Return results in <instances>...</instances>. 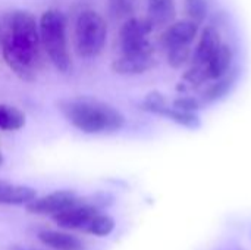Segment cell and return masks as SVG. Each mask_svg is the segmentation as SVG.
<instances>
[{"label":"cell","instance_id":"cell-1","mask_svg":"<svg viewBox=\"0 0 251 250\" xmlns=\"http://www.w3.org/2000/svg\"><path fill=\"white\" fill-rule=\"evenodd\" d=\"M0 50L10 71L24 81H34L41 63L38 19L31 10L7 12L0 24Z\"/></svg>","mask_w":251,"mask_h":250},{"label":"cell","instance_id":"cell-2","mask_svg":"<svg viewBox=\"0 0 251 250\" xmlns=\"http://www.w3.org/2000/svg\"><path fill=\"white\" fill-rule=\"evenodd\" d=\"M56 106L65 121L84 134H113L121 131L126 124L125 115L118 108L96 97H65Z\"/></svg>","mask_w":251,"mask_h":250},{"label":"cell","instance_id":"cell-3","mask_svg":"<svg viewBox=\"0 0 251 250\" xmlns=\"http://www.w3.org/2000/svg\"><path fill=\"white\" fill-rule=\"evenodd\" d=\"M41 49L50 63L60 74H66L72 68V56L69 50L68 18L59 9H47L38 19Z\"/></svg>","mask_w":251,"mask_h":250},{"label":"cell","instance_id":"cell-4","mask_svg":"<svg viewBox=\"0 0 251 250\" xmlns=\"http://www.w3.org/2000/svg\"><path fill=\"white\" fill-rule=\"evenodd\" d=\"M107 43V22L94 9H84L74 22V47L79 57L100 56Z\"/></svg>","mask_w":251,"mask_h":250},{"label":"cell","instance_id":"cell-5","mask_svg":"<svg viewBox=\"0 0 251 250\" xmlns=\"http://www.w3.org/2000/svg\"><path fill=\"white\" fill-rule=\"evenodd\" d=\"M154 25L150 19L129 16L124 21L118 32V47L119 55H134V53H154V49L149 40L153 32Z\"/></svg>","mask_w":251,"mask_h":250},{"label":"cell","instance_id":"cell-6","mask_svg":"<svg viewBox=\"0 0 251 250\" xmlns=\"http://www.w3.org/2000/svg\"><path fill=\"white\" fill-rule=\"evenodd\" d=\"M78 194L72 190H56L41 197H35L26 205V211L34 215H56L75 203H78Z\"/></svg>","mask_w":251,"mask_h":250},{"label":"cell","instance_id":"cell-7","mask_svg":"<svg viewBox=\"0 0 251 250\" xmlns=\"http://www.w3.org/2000/svg\"><path fill=\"white\" fill-rule=\"evenodd\" d=\"M200 34V24L185 18L172 21L163 29L160 35V44L165 50L172 47H182V46H193Z\"/></svg>","mask_w":251,"mask_h":250},{"label":"cell","instance_id":"cell-8","mask_svg":"<svg viewBox=\"0 0 251 250\" xmlns=\"http://www.w3.org/2000/svg\"><path fill=\"white\" fill-rule=\"evenodd\" d=\"M156 66V59L153 53H134V55H119L113 59L110 68L116 75L122 77H137L149 72Z\"/></svg>","mask_w":251,"mask_h":250},{"label":"cell","instance_id":"cell-9","mask_svg":"<svg viewBox=\"0 0 251 250\" xmlns=\"http://www.w3.org/2000/svg\"><path fill=\"white\" fill-rule=\"evenodd\" d=\"M99 214V209L94 205L87 203H75L74 206L53 215V221L63 230H79L84 231L85 225L90 222V220Z\"/></svg>","mask_w":251,"mask_h":250},{"label":"cell","instance_id":"cell-10","mask_svg":"<svg viewBox=\"0 0 251 250\" xmlns=\"http://www.w3.org/2000/svg\"><path fill=\"white\" fill-rule=\"evenodd\" d=\"M221 43L222 38L219 29L215 25H206L197 37V44L193 49V56L190 63L204 66Z\"/></svg>","mask_w":251,"mask_h":250},{"label":"cell","instance_id":"cell-11","mask_svg":"<svg viewBox=\"0 0 251 250\" xmlns=\"http://www.w3.org/2000/svg\"><path fill=\"white\" fill-rule=\"evenodd\" d=\"M234 59H235V53L232 46L229 43L222 41L219 47L215 50V53L210 56L207 63L204 65L207 81H215L229 74L232 71Z\"/></svg>","mask_w":251,"mask_h":250},{"label":"cell","instance_id":"cell-12","mask_svg":"<svg viewBox=\"0 0 251 250\" xmlns=\"http://www.w3.org/2000/svg\"><path fill=\"white\" fill-rule=\"evenodd\" d=\"M35 197H37V192L32 187L0 181V205L26 206Z\"/></svg>","mask_w":251,"mask_h":250},{"label":"cell","instance_id":"cell-13","mask_svg":"<svg viewBox=\"0 0 251 250\" xmlns=\"http://www.w3.org/2000/svg\"><path fill=\"white\" fill-rule=\"evenodd\" d=\"M38 240L53 250H84L82 240L71 233L44 230L38 234Z\"/></svg>","mask_w":251,"mask_h":250},{"label":"cell","instance_id":"cell-14","mask_svg":"<svg viewBox=\"0 0 251 250\" xmlns=\"http://www.w3.org/2000/svg\"><path fill=\"white\" fill-rule=\"evenodd\" d=\"M176 13L175 0H147V18L156 27L169 25Z\"/></svg>","mask_w":251,"mask_h":250},{"label":"cell","instance_id":"cell-15","mask_svg":"<svg viewBox=\"0 0 251 250\" xmlns=\"http://www.w3.org/2000/svg\"><path fill=\"white\" fill-rule=\"evenodd\" d=\"M237 81V72L231 71L229 74H226L225 77L212 81L210 85H207L203 91H201V102L203 105H213L219 100H222L225 96H228V93L231 91V88L234 87Z\"/></svg>","mask_w":251,"mask_h":250},{"label":"cell","instance_id":"cell-16","mask_svg":"<svg viewBox=\"0 0 251 250\" xmlns=\"http://www.w3.org/2000/svg\"><path fill=\"white\" fill-rule=\"evenodd\" d=\"M159 116H163L172 122H175L176 125H181V127H185V128H190V130H196L200 127V118L197 113H193V112H184V111H179V109H175L172 108L171 105H166L163 106L159 112H157Z\"/></svg>","mask_w":251,"mask_h":250},{"label":"cell","instance_id":"cell-17","mask_svg":"<svg viewBox=\"0 0 251 250\" xmlns=\"http://www.w3.org/2000/svg\"><path fill=\"white\" fill-rule=\"evenodd\" d=\"M25 125V113L16 106L0 103V130L18 131Z\"/></svg>","mask_w":251,"mask_h":250},{"label":"cell","instance_id":"cell-18","mask_svg":"<svg viewBox=\"0 0 251 250\" xmlns=\"http://www.w3.org/2000/svg\"><path fill=\"white\" fill-rule=\"evenodd\" d=\"M115 230V220L106 214H96L90 222L85 225L84 233L96 236V237H107L112 234V231Z\"/></svg>","mask_w":251,"mask_h":250},{"label":"cell","instance_id":"cell-19","mask_svg":"<svg viewBox=\"0 0 251 250\" xmlns=\"http://www.w3.org/2000/svg\"><path fill=\"white\" fill-rule=\"evenodd\" d=\"M184 12L188 19L201 25L210 12L209 0H184Z\"/></svg>","mask_w":251,"mask_h":250},{"label":"cell","instance_id":"cell-20","mask_svg":"<svg viewBox=\"0 0 251 250\" xmlns=\"http://www.w3.org/2000/svg\"><path fill=\"white\" fill-rule=\"evenodd\" d=\"M191 56H193V46L172 47L166 50V63L174 69H181L182 66L191 62Z\"/></svg>","mask_w":251,"mask_h":250},{"label":"cell","instance_id":"cell-21","mask_svg":"<svg viewBox=\"0 0 251 250\" xmlns=\"http://www.w3.org/2000/svg\"><path fill=\"white\" fill-rule=\"evenodd\" d=\"M107 10L115 19H126L137 10L138 0H106Z\"/></svg>","mask_w":251,"mask_h":250},{"label":"cell","instance_id":"cell-22","mask_svg":"<svg viewBox=\"0 0 251 250\" xmlns=\"http://www.w3.org/2000/svg\"><path fill=\"white\" fill-rule=\"evenodd\" d=\"M182 81L184 84H190L191 87H200L207 81V77H206V71H204V66H200V65H191L185 69V72L182 74Z\"/></svg>","mask_w":251,"mask_h":250},{"label":"cell","instance_id":"cell-23","mask_svg":"<svg viewBox=\"0 0 251 250\" xmlns=\"http://www.w3.org/2000/svg\"><path fill=\"white\" fill-rule=\"evenodd\" d=\"M169 105L166 97L160 93V91H151L146 96V99L140 103V109L149 112V113H153V115H157V112L163 108Z\"/></svg>","mask_w":251,"mask_h":250},{"label":"cell","instance_id":"cell-24","mask_svg":"<svg viewBox=\"0 0 251 250\" xmlns=\"http://www.w3.org/2000/svg\"><path fill=\"white\" fill-rule=\"evenodd\" d=\"M171 106L175 109H179L184 112H193V113H199L204 108L201 99L193 97V96H179V97L172 100Z\"/></svg>","mask_w":251,"mask_h":250},{"label":"cell","instance_id":"cell-25","mask_svg":"<svg viewBox=\"0 0 251 250\" xmlns=\"http://www.w3.org/2000/svg\"><path fill=\"white\" fill-rule=\"evenodd\" d=\"M3 164V155H1V152H0V165Z\"/></svg>","mask_w":251,"mask_h":250}]
</instances>
